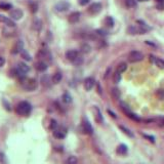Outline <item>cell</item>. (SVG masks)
<instances>
[{"mask_svg": "<svg viewBox=\"0 0 164 164\" xmlns=\"http://www.w3.org/2000/svg\"><path fill=\"white\" fill-rule=\"evenodd\" d=\"M108 113L110 114V115H111V116H112V117H113V118H117V116L115 115V113H113V112H112L111 110H108Z\"/></svg>", "mask_w": 164, "mask_h": 164, "instance_id": "cell-44", "label": "cell"}, {"mask_svg": "<svg viewBox=\"0 0 164 164\" xmlns=\"http://www.w3.org/2000/svg\"><path fill=\"white\" fill-rule=\"evenodd\" d=\"M94 84H96V81H94L93 78H91V77H87V78L84 80L83 82V86H84V89H85L86 91H90L91 89L93 88Z\"/></svg>", "mask_w": 164, "mask_h": 164, "instance_id": "cell-15", "label": "cell"}, {"mask_svg": "<svg viewBox=\"0 0 164 164\" xmlns=\"http://www.w3.org/2000/svg\"><path fill=\"white\" fill-rule=\"evenodd\" d=\"M12 8V5L11 3H7V2H0V9L2 11H9Z\"/></svg>", "mask_w": 164, "mask_h": 164, "instance_id": "cell-27", "label": "cell"}, {"mask_svg": "<svg viewBox=\"0 0 164 164\" xmlns=\"http://www.w3.org/2000/svg\"><path fill=\"white\" fill-rule=\"evenodd\" d=\"M128 62L129 63H138V62L143 61L144 59V54L141 53V51L138 50H132L130 51L128 54Z\"/></svg>", "mask_w": 164, "mask_h": 164, "instance_id": "cell-4", "label": "cell"}, {"mask_svg": "<svg viewBox=\"0 0 164 164\" xmlns=\"http://www.w3.org/2000/svg\"><path fill=\"white\" fill-rule=\"evenodd\" d=\"M116 152L119 155H126L128 152V148L126 145H124V144H121V145H119L117 147V150H116Z\"/></svg>", "mask_w": 164, "mask_h": 164, "instance_id": "cell-21", "label": "cell"}, {"mask_svg": "<svg viewBox=\"0 0 164 164\" xmlns=\"http://www.w3.org/2000/svg\"><path fill=\"white\" fill-rule=\"evenodd\" d=\"M105 25L107 27H109V28H112V27L114 26V20L111 18V17H107L105 19Z\"/></svg>", "mask_w": 164, "mask_h": 164, "instance_id": "cell-29", "label": "cell"}, {"mask_svg": "<svg viewBox=\"0 0 164 164\" xmlns=\"http://www.w3.org/2000/svg\"><path fill=\"white\" fill-rule=\"evenodd\" d=\"M156 94L160 100H164V89H158Z\"/></svg>", "mask_w": 164, "mask_h": 164, "instance_id": "cell-37", "label": "cell"}, {"mask_svg": "<svg viewBox=\"0 0 164 164\" xmlns=\"http://www.w3.org/2000/svg\"><path fill=\"white\" fill-rule=\"evenodd\" d=\"M62 101H63V103L65 104H70L72 102V96L68 93H65L63 96H62Z\"/></svg>", "mask_w": 164, "mask_h": 164, "instance_id": "cell-24", "label": "cell"}, {"mask_svg": "<svg viewBox=\"0 0 164 164\" xmlns=\"http://www.w3.org/2000/svg\"><path fill=\"white\" fill-rule=\"evenodd\" d=\"M157 2H160V3H162V2H164V0H156Z\"/></svg>", "mask_w": 164, "mask_h": 164, "instance_id": "cell-45", "label": "cell"}, {"mask_svg": "<svg viewBox=\"0 0 164 164\" xmlns=\"http://www.w3.org/2000/svg\"><path fill=\"white\" fill-rule=\"evenodd\" d=\"M122 110L125 112L126 116H127V117H129L130 119H132L133 121H136V122H140V121H141V118L138 117V115H135V113L130 112V110H129V109L127 108V106H125L124 104H122Z\"/></svg>", "mask_w": 164, "mask_h": 164, "instance_id": "cell-12", "label": "cell"}, {"mask_svg": "<svg viewBox=\"0 0 164 164\" xmlns=\"http://www.w3.org/2000/svg\"><path fill=\"white\" fill-rule=\"evenodd\" d=\"M2 103H3L4 108H5L7 111H11V105H9V103H7V101H6V100H2Z\"/></svg>", "mask_w": 164, "mask_h": 164, "instance_id": "cell-38", "label": "cell"}, {"mask_svg": "<svg viewBox=\"0 0 164 164\" xmlns=\"http://www.w3.org/2000/svg\"><path fill=\"white\" fill-rule=\"evenodd\" d=\"M80 56V54L77 50H74V49H70V50H68L66 53V58L68 61L72 62V63H74V62L76 61L77 59Z\"/></svg>", "mask_w": 164, "mask_h": 164, "instance_id": "cell-11", "label": "cell"}, {"mask_svg": "<svg viewBox=\"0 0 164 164\" xmlns=\"http://www.w3.org/2000/svg\"><path fill=\"white\" fill-rule=\"evenodd\" d=\"M20 82H21L22 87L27 91H34L38 87V82L34 78H26V77H23V78L20 79Z\"/></svg>", "mask_w": 164, "mask_h": 164, "instance_id": "cell-2", "label": "cell"}, {"mask_svg": "<svg viewBox=\"0 0 164 164\" xmlns=\"http://www.w3.org/2000/svg\"><path fill=\"white\" fill-rule=\"evenodd\" d=\"M0 162H2V163L5 162V156H4V154L2 152H0Z\"/></svg>", "mask_w": 164, "mask_h": 164, "instance_id": "cell-42", "label": "cell"}, {"mask_svg": "<svg viewBox=\"0 0 164 164\" xmlns=\"http://www.w3.org/2000/svg\"><path fill=\"white\" fill-rule=\"evenodd\" d=\"M65 164H78V159L76 156H69L65 161Z\"/></svg>", "mask_w": 164, "mask_h": 164, "instance_id": "cell-23", "label": "cell"}, {"mask_svg": "<svg viewBox=\"0 0 164 164\" xmlns=\"http://www.w3.org/2000/svg\"><path fill=\"white\" fill-rule=\"evenodd\" d=\"M138 24H141L140 26H130L128 27L127 32L130 35H135V34H146L149 30H151V28L149 26H147V24H145L141 21H138Z\"/></svg>", "mask_w": 164, "mask_h": 164, "instance_id": "cell-3", "label": "cell"}, {"mask_svg": "<svg viewBox=\"0 0 164 164\" xmlns=\"http://www.w3.org/2000/svg\"><path fill=\"white\" fill-rule=\"evenodd\" d=\"M4 64H5V59L0 56V67H3Z\"/></svg>", "mask_w": 164, "mask_h": 164, "instance_id": "cell-43", "label": "cell"}, {"mask_svg": "<svg viewBox=\"0 0 164 164\" xmlns=\"http://www.w3.org/2000/svg\"><path fill=\"white\" fill-rule=\"evenodd\" d=\"M80 50H81V53H90V50H91V47H90L89 44L84 43V44H82V45H81Z\"/></svg>", "mask_w": 164, "mask_h": 164, "instance_id": "cell-25", "label": "cell"}, {"mask_svg": "<svg viewBox=\"0 0 164 164\" xmlns=\"http://www.w3.org/2000/svg\"><path fill=\"white\" fill-rule=\"evenodd\" d=\"M125 4H126V6L129 7V8H131V7H135V6H136V2H135V0H126Z\"/></svg>", "mask_w": 164, "mask_h": 164, "instance_id": "cell-34", "label": "cell"}, {"mask_svg": "<svg viewBox=\"0 0 164 164\" xmlns=\"http://www.w3.org/2000/svg\"><path fill=\"white\" fill-rule=\"evenodd\" d=\"M17 70L19 72V78H23V77H26V74L30 71V68L27 64L25 63H19L18 67H17Z\"/></svg>", "mask_w": 164, "mask_h": 164, "instance_id": "cell-6", "label": "cell"}, {"mask_svg": "<svg viewBox=\"0 0 164 164\" xmlns=\"http://www.w3.org/2000/svg\"><path fill=\"white\" fill-rule=\"evenodd\" d=\"M144 136H145L146 138H148L149 141H151V143H155V138L154 136H152V135H143Z\"/></svg>", "mask_w": 164, "mask_h": 164, "instance_id": "cell-40", "label": "cell"}, {"mask_svg": "<svg viewBox=\"0 0 164 164\" xmlns=\"http://www.w3.org/2000/svg\"><path fill=\"white\" fill-rule=\"evenodd\" d=\"M80 17H81V14H80L79 11H74V12H72L70 16H69V18H68L69 23H71V24H76V23H78L79 20H80Z\"/></svg>", "mask_w": 164, "mask_h": 164, "instance_id": "cell-17", "label": "cell"}, {"mask_svg": "<svg viewBox=\"0 0 164 164\" xmlns=\"http://www.w3.org/2000/svg\"><path fill=\"white\" fill-rule=\"evenodd\" d=\"M2 32H3V36H5V37H12V36H14V32L11 31V30H8L7 28H4L3 30H2Z\"/></svg>", "mask_w": 164, "mask_h": 164, "instance_id": "cell-32", "label": "cell"}, {"mask_svg": "<svg viewBox=\"0 0 164 164\" xmlns=\"http://www.w3.org/2000/svg\"><path fill=\"white\" fill-rule=\"evenodd\" d=\"M32 112V106L31 104L26 101L20 102L18 105L16 106V113L23 117H28Z\"/></svg>", "mask_w": 164, "mask_h": 164, "instance_id": "cell-1", "label": "cell"}, {"mask_svg": "<svg viewBox=\"0 0 164 164\" xmlns=\"http://www.w3.org/2000/svg\"><path fill=\"white\" fill-rule=\"evenodd\" d=\"M119 127H120V129H121V130H122V131H123V132H124V133H125V135H128V136H129V138H133V133H132V132H131V131H130V130H129V129H128V128H126V127H124V126H122V125H120V126H119Z\"/></svg>", "mask_w": 164, "mask_h": 164, "instance_id": "cell-31", "label": "cell"}, {"mask_svg": "<svg viewBox=\"0 0 164 164\" xmlns=\"http://www.w3.org/2000/svg\"><path fill=\"white\" fill-rule=\"evenodd\" d=\"M111 93H112V96H114V99H119L120 98V96H121V93H120V90H119L118 88H112V90H111Z\"/></svg>", "mask_w": 164, "mask_h": 164, "instance_id": "cell-30", "label": "cell"}, {"mask_svg": "<svg viewBox=\"0 0 164 164\" xmlns=\"http://www.w3.org/2000/svg\"><path fill=\"white\" fill-rule=\"evenodd\" d=\"M58 122H56V120H54V119H51L50 120V125H49V129H51V130H54V129H56V127H58Z\"/></svg>", "mask_w": 164, "mask_h": 164, "instance_id": "cell-36", "label": "cell"}, {"mask_svg": "<svg viewBox=\"0 0 164 164\" xmlns=\"http://www.w3.org/2000/svg\"><path fill=\"white\" fill-rule=\"evenodd\" d=\"M24 50V42L23 40H18L14 43V45L11 48V53L12 54H18L21 53Z\"/></svg>", "mask_w": 164, "mask_h": 164, "instance_id": "cell-10", "label": "cell"}, {"mask_svg": "<svg viewBox=\"0 0 164 164\" xmlns=\"http://www.w3.org/2000/svg\"><path fill=\"white\" fill-rule=\"evenodd\" d=\"M32 29H33L34 31H37V32L40 31V30L42 29V22H41V20H39V19L34 20L33 23H32Z\"/></svg>", "mask_w": 164, "mask_h": 164, "instance_id": "cell-20", "label": "cell"}, {"mask_svg": "<svg viewBox=\"0 0 164 164\" xmlns=\"http://www.w3.org/2000/svg\"><path fill=\"white\" fill-rule=\"evenodd\" d=\"M62 78H63V75H62L61 72H56V74L53 76V83L58 84L62 81Z\"/></svg>", "mask_w": 164, "mask_h": 164, "instance_id": "cell-22", "label": "cell"}, {"mask_svg": "<svg viewBox=\"0 0 164 164\" xmlns=\"http://www.w3.org/2000/svg\"><path fill=\"white\" fill-rule=\"evenodd\" d=\"M138 1H148V0H138Z\"/></svg>", "mask_w": 164, "mask_h": 164, "instance_id": "cell-46", "label": "cell"}, {"mask_svg": "<svg viewBox=\"0 0 164 164\" xmlns=\"http://www.w3.org/2000/svg\"><path fill=\"white\" fill-rule=\"evenodd\" d=\"M93 111L96 112V115H94V119H96V122L100 123V124H101V123H103L104 118H103V115H102L100 109H99L98 107H94V108H93Z\"/></svg>", "mask_w": 164, "mask_h": 164, "instance_id": "cell-19", "label": "cell"}, {"mask_svg": "<svg viewBox=\"0 0 164 164\" xmlns=\"http://www.w3.org/2000/svg\"><path fill=\"white\" fill-rule=\"evenodd\" d=\"M9 16H11V20H14V21H19L23 18L24 16V12L19 8H16V9H12V11L9 12Z\"/></svg>", "mask_w": 164, "mask_h": 164, "instance_id": "cell-14", "label": "cell"}, {"mask_svg": "<svg viewBox=\"0 0 164 164\" xmlns=\"http://www.w3.org/2000/svg\"><path fill=\"white\" fill-rule=\"evenodd\" d=\"M37 58L40 59V61H42V62L53 61V56H51V53H49L47 49H40V50L38 51V53H37Z\"/></svg>", "mask_w": 164, "mask_h": 164, "instance_id": "cell-5", "label": "cell"}, {"mask_svg": "<svg viewBox=\"0 0 164 164\" xmlns=\"http://www.w3.org/2000/svg\"><path fill=\"white\" fill-rule=\"evenodd\" d=\"M29 7H30V11H31L32 14H36L37 11H38V4H37L36 2H30Z\"/></svg>", "mask_w": 164, "mask_h": 164, "instance_id": "cell-28", "label": "cell"}, {"mask_svg": "<svg viewBox=\"0 0 164 164\" xmlns=\"http://www.w3.org/2000/svg\"><path fill=\"white\" fill-rule=\"evenodd\" d=\"M126 69H127V65H126L125 63H120L117 66V70H116V72H118V73H123V72L126 71Z\"/></svg>", "mask_w": 164, "mask_h": 164, "instance_id": "cell-26", "label": "cell"}, {"mask_svg": "<svg viewBox=\"0 0 164 164\" xmlns=\"http://www.w3.org/2000/svg\"><path fill=\"white\" fill-rule=\"evenodd\" d=\"M66 135H67V129L63 127V126H58V127L53 130V136L56 138L63 140V138H66Z\"/></svg>", "mask_w": 164, "mask_h": 164, "instance_id": "cell-7", "label": "cell"}, {"mask_svg": "<svg viewBox=\"0 0 164 164\" xmlns=\"http://www.w3.org/2000/svg\"><path fill=\"white\" fill-rule=\"evenodd\" d=\"M69 8H70V3H69L68 1H65V0L58 2V3L54 5V9L59 12H65L68 11Z\"/></svg>", "mask_w": 164, "mask_h": 164, "instance_id": "cell-8", "label": "cell"}, {"mask_svg": "<svg viewBox=\"0 0 164 164\" xmlns=\"http://www.w3.org/2000/svg\"><path fill=\"white\" fill-rule=\"evenodd\" d=\"M113 80L115 83H119L121 80V74L120 73H118V72H116L115 74H114V76H113Z\"/></svg>", "mask_w": 164, "mask_h": 164, "instance_id": "cell-35", "label": "cell"}, {"mask_svg": "<svg viewBox=\"0 0 164 164\" xmlns=\"http://www.w3.org/2000/svg\"><path fill=\"white\" fill-rule=\"evenodd\" d=\"M89 1H90V0H79V4H80V5H82V6H84V5H86V4L87 3H89Z\"/></svg>", "mask_w": 164, "mask_h": 164, "instance_id": "cell-41", "label": "cell"}, {"mask_svg": "<svg viewBox=\"0 0 164 164\" xmlns=\"http://www.w3.org/2000/svg\"><path fill=\"white\" fill-rule=\"evenodd\" d=\"M47 68H48V65L45 62L39 61L35 64V69L38 72H45L47 70Z\"/></svg>", "mask_w": 164, "mask_h": 164, "instance_id": "cell-18", "label": "cell"}, {"mask_svg": "<svg viewBox=\"0 0 164 164\" xmlns=\"http://www.w3.org/2000/svg\"><path fill=\"white\" fill-rule=\"evenodd\" d=\"M21 54H22V58H23L24 59H26V61H31V59H32L31 56H30V54L27 53V50H25V49L22 51Z\"/></svg>", "mask_w": 164, "mask_h": 164, "instance_id": "cell-33", "label": "cell"}, {"mask_svg": "<svg viewBox=\"0 0 164 164\" xmlns=\"http://www.w3.org/2000/svg\"><path fill=\"white\" fill-rule=\"evenodd\" d=\"M163 121H164V119H163Z\"/></svg>", "mask_w": 164, "mask_h": 164, "instance_id": "cell-47", "label": "cell"}, {"mask_svg": "<svg viewBox=\"0 0 164 164\" xmlns=\"http://www.w3.org/2000/svg\"><path fill=\"white\" fill-rule=\"evenodd\" d=\"M101 11H102V4L99 3V2H94V3H93L88 7V14H93V16L98 14Z\"/></svg>", "mask_w": 164, "mask_h": 164, "instance_id": "cell-13", "label": "cell"}, {"mask_svg": "<svg viewBox=\"0 0 164 164\" xmlns=\"http://www.w3.org/2000/svg\"><path fill=\"white\" fill-rule=\"evenodd\" d=\"M82 131L86 135H93V128L87 119H84L83 122H82Z\"/></svg>", "mask_w": 164, "mask_h": 164, "instance_id": "cell-9", "label": "cell"}, {"mask_svg": "<svg viewBox=\"0 0 164 164\" xmlns=\"http://www.w3.org/2000/svg\"><path fill=\"white\" fill-rule=\"evenodd\" d=\"M0 23L5 24L7 27H12V28L16 27V23L14 22V20L8 19L7 17L3 16V14H0Z\"/></svg>", "mask_w": 164, "mask_h": 164, "instance_id": "cell-16", "label": "cell"}, {"mask_svg": "<svg viewBox=\"0 0 164 164\" xmlns=\"http://www.w3.org/2000/svg\"><path fill=\"white\" fill-rule=\"evenodd\" d=\"M82 63H83V58H82V56H79V58H78V59H76V61H75V62H74V63H73V64H75V65H76V66H79V65H81Z\"/></svg>", "mask_w": 164, "mask_h": 164, "instance_id": "cell-39", "label": "cell"}]
</instances>
